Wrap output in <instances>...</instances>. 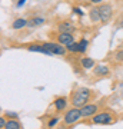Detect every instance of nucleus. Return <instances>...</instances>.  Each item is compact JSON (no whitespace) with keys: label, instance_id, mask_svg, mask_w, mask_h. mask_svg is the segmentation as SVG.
Listing matches in <instances>:
<instances>
[{"label":"nucleus","instance_id":"f257e3e1","mask_svg":"<svg viewBox=\"0 0 123 129\" xmlns=\"http://www.w3.org/2000/svg\"><path fill=\"white\" fill-rule=\"evenodd\" d=\"M92 96V90L87 88H80L70 95V105L76 108H82L83 105L89 103Z\"/></svg>","mask_w":123,"mask_h":129},{"label":"nucleus","instance_id":"f03ea898","mask_svg":"<svg viewBox=\"0 0 123 129\" xmlns=\"http://www.w3.org/2000/svg\"><path fill=\"white\" fill-rule=\"evenodd\" d=\"M82 111H80V108H76V106H72L70 109L66 111L63 116V123L66 126H70V125H74L77 123L79 120L82 119Z\"/></svg>","mask_w":123,"mask_h":129},{"label":"nucleus","instance_id":"7ed1b4c3","mask_svg":"<svg viewBox=\"0 0 123 129\" xmlns=\"http://www.w3.org/2000/svg\"><path fill=\"white\" fill-rule=\"evenodd\" d=\"M114 118L110 112H99L95 116H92V123L95 125H112Z\"/></svg>","mask_w":123,"mask_h":129},{"label":"nucleus","instance_id":"20e7f679","mask_svg":"<svg viewBox=\"0 0 123 129\" xmlns=\"http://www.w3.org/2000/svg\"><path fill=\"white\" fill-rule=\"evenodd\" d=\"M43 46L47 49V50L52 52V55H57V56H64L66 52H67V47L62 45V43H55V42H45Z\"/></svg>","mask_w":123,"mask_h":129},{"label":"nucleus","instance_id":"39448f33","mask_svg":"<svg viewBox=\"0 0 123 129\" xmlns=\"http://www.w3.org/2000/svg\"><path fill=\"white\" fill-rule=\"evenodd\" d=\"M99 13H100V22L102 23H107L110 19H112V13H113V10H112V6L109 5H99Z\"/></svg>","mask_w":123,"mask_h":129},{"label":"nucleus","instance_id":"423d86ee","mask_svg":"<svg viewBox=\"0 0 123 129\" xmlns=\"http://www.w3.org/2000/svg\"><path fill=\"white\" fill-rule=\"evenodd\" d=\"M97 108L99 106L96 105V103H86V105H83L80 108L82 116L83 118H92V116H95L97 113Z\"/></svg>","mask_w":123,"mask_h":129},{"label":"nucleus","instance_id":"0eeeda50","mask_svg":"<svg viewBox=\"0 0 123 129\" xmlns=\"http://www.w3.org/2000/svg\"><path fill=\"white\" fill-rule=\"evenodd\" d=\"M57 42L62 43V45H64V46H67V45H70V43L74 42V36L70 32H59V35H57Z\"/></svg>","mask_w":123,"mask_h":129},{"label":"nucleus","instance_id":"6e6552de","mask_svg":"<svg viewBox=\"0 0 123 129\" xmlns=\"http://www.w3.org/2000/svg\"><path fill=\"white\" fill-rule=\"evenodd\" d=\"M27 50L29 52H37V53H43V55H47V56H53L52 55V52L50 50H47L45 46H43V43L42 45H29L27 46Z\"/></svg>","mask_w":123,"mask_h":129},{"label":"nucleus","instance_id":"1a4fd4ad","mask_svg":"<svg viewBox=\"0 0 123 129\" xmlns=\"http://www.w3.org/2000/svg\"><path fill=\"white\" fill-rule=\"evenodd\" d=\"M53 105H55V109L57 112H63V111H66V108H67V99L63 98V96L56 98L55 102H53Z\"/></svg>","mask_w":123,"mask_h":129},{"label":"nucleus","instance_id":"9d476101","mask_svg":"<svg viewBox=\"0 0 123 129\" xmlns=\"http://www.w3.org/2000/svg\"><path fill=\"white\" fill-rule=\"evenodd\" d=\"M93 73H95L96 76H107V75L110 73V69L106 64H97V66H95Z\"/></svg>","mask_w":123,"mask_h":129},{"label":"nucleus","instance_id":"9b49d317","mask_svg":"<svg viewBox=\"0 0 123 129\" xmlns=\"http://www.w3.org/2000/svg\"><path fill=\"white\" fill-rule=\"evenodd\" d=\"M57 27H59V32H70V33H73L74 24H73L72 22H69V20H64V22H60Z\"/></svg>","mask_w":123,"mask_h":129},{"label":"nucleus","instance_id":"f8f14e48","mask_svg":"<svg viewBox=\"0 0 123 129\" xmlns=\"http://www.w3.org/2000/svg\"><path fill=\"white\" fill-rule=\"evenodd\" d=\"M80 64H82L83 69H92V68H95V60L92 59V57L85 56V57L80 59Z\"/></svg>","mask_w":123,"mask_h":129},{"label":"nucleus","instance_id":"ddd939ff","mask_svg":"<svg viewBox=\"0 0 123 129\" xmlns=\"http://www.w3.org/2000/svg\"><path fill=\"white\" fill-rule=\"evenodd\" d=\"M27 23H29V22L26 20V19H16L13 23H12V27H13L14 30H20V29L26 27Z\"/></svg>","mask_w":123,"mask_h":129},{"label":"nucleus","instance_id":"4468645a","mask_svg":"<svg viewBox=\"0 0 123 129\" xmlns=\"http://www.w3.org/2000/svg\"><path fill=\"white\" fill-rule=\"evenodd\" d=\"M89 17L93 23H97V22H100V13H99V7H93L90 10V13H89Z\"/></svg>","mask_w":123,"mask_h":129},{"label":"nucleus","instance_id":"2eb2a0df","mask_svg":"<svg viewBox=\"0 0 123 129\" xmlns=\"http://www.w3.org/2000/svg\"><path fill=\"white\" fill-rule=\"evenodd\" d=\"M20 128H22V123H20L16 118H12V119L7 120V123H6V129H20Z\"/></svg>","mask_w":123,"mask_h":129},{"label":"nucleus","instance_id":"dca6fc26","mask_svg":"<svg viewBox=\"0 0 123 129\" xmlns=\"http://www.w3.org/2000/svg\"><path fill=\"white\" fill-rule=\"evenodd\" d=\"M43 23H45V19L43 17H33L29 20L27 26L29 27H37V26H42Z\"/></svg>","mask_w":123,"mask_h":129},{"label":"nucleus","instance_id":"f3484780","mask_svg":"<svg viewBox=\"0 0 123 129\" xmlns=\"http://www.w3.org/2000/svg\"><path fill=\"white\" fill-rule=\"evenodd\" d=\"M113 60L116 63H123V49H119L113 53Z\"/></svg>","mask_w":123,"mask_h":129},{"label":"nucleus","instance_id":"a211bd4d","mask_svg":"<svg viewBox=\"0 0 123 129\" xmlns=\"http://www.w3.org/2000/svg\"><path fill=\"white\" fill-rule=\"evenodd\" d=\"M87 46H89V40L82 39V40L79 42V53H86Z\"/></svg>","mask_w":123,"mask_h":129},{"label":"nucleus","instance_id":"6ab92c4d","mask_svg":"<svg viewBox=\"0 0 123 129\" xmlns=\"http://www.w3.org/2000/svg\"><path fill=\"white\" fill-rule=\"evenodd\" d=\"M66 47H67V52H70V53H79V42H73Z\"/></svg>","mask_w":123,"mask_h":129},{"label":"nucleus","instance_id":"aec40b11","mask_svg":"<svg viewBox=\"0 0 123 129\" xmlns=\"http://www.w3.org/2000/svg\"><path fill=\"white\" fill-rule=\"evenodd\" d=\"M60 120V116H53V118H50V119L47 120V123H46V126L47 128H53V126H56V123Z\"/></svg>","mask_w":123,"mask_h":129},{"label":"nucleus","instance_id":"412c9836","mask_svg":"<svg viewBox=\"0 0 123 129\" xmlns=\"http://www.w3.org/2000/svg\"><path fill=\"white\" fill-rule=\"evenodd\" d=\"M6 123H7V122H6L5 116H2V118H0V128L5 129V128H6Z\"/></svg>","mask_w":123,"mask_h":129},{"label":"nucleus","instance_id":"4be33fe9","mask_svg":"<svg viewBox=\"0 0 123 129\" xmlns=\"http://www.w3.org/2000/svg\"><path fill=\"white\" fill-rule=\"evenodd\" d=\"M73 13H76L77 16H83V14H85V13L82 12V10H80V9H77V7H74V9H73Z\"/></svg>","mask_w":123,"mask_h":129},{"label":"nucleus","instance_id":"5701e85b","mask_svg":"<svg viewBox=\"0 0 123 129\" xmlns=\"http://www.w3.org/2000/svg\"><path fill=\"white\" fill-rule=\"evenodd\" d=\"M5 115L10 116V118H16V116H17V113H13V112H6Z\"/></svg>","mask_w":123,"mask_h":129},{"label":"nucleus","instance_id":"b1692460","mask_svg":"<svg viewBox=\"0 0 123 129\" xmlns=\"http://www.w3.org/2000/svg\"><path fill=\"white\" fill-rule=\"evenodd\" d=\"M24 2H26V0H19V3H17V7H22V6L24 5Z\"/></svg>","mask_w":123,"mask_h":129},{"label":"nucleus","instance_id":"393cba45","mask_svg":"<svg viewBox=\"0 0 123 129\" xmlns=\"http://www.w3.org/2000/svg\"><path fill=\"white\" fill-rule=\"evenodd\" d=\"M89 2H90V3H93V5H99L102 0H89Z\"/></svg>","mask_w":123,"mask_h":129},{"label":"nucleus","instance_id":"a878e982","mask_svg":"<svg viewBox=\"0 0 123 129\" xmlns=\"http://www.w3.org/2000/svg\"><path fill=\"white\" fill-rule=\"evenodd\" d=\"M119 24H120V27H123V22H119Z\"/></svg>","mask_w":123,"mask_h":129}]
</instances>
